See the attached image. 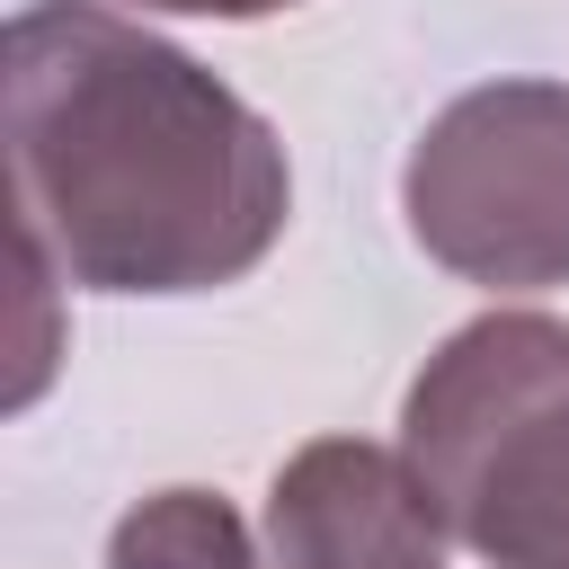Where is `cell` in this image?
Segmentation results:
<instances>
[{
  "label": "cell",
  "instance_id": "2",
  "mask_svg": "<svg viewBox=\"0 0 569 569\" xmlns=\"http://www.w3.org/2000/svg\"><path fill=\"white\" fill-rule=\"evenodd\" d=\"M400 462L489 569H569V320H462L400 400Z\"/></svg>",
  "mask_w": 569,
  "mask_h": 569
},
{
  "label": "cell",
  "instance_id": "3",
  "mask_svg": "<svg viewBox=\"0 0 569 569\" xmlns=\"http://www.w3.org/2000/svg\"><path fill=\"white\" fill-rule=\"evenodd\" d=\"M409 240L489 293L569 284V89L480 80L427 116L400 169Z\"/></svg>",
  "mask_w": 569,
  "mask_h": 569
},
{
  "label": "cell",
  "instance_id": "5",
  "mask_svg": "<svg viewBox=\"0 0 569 569\" xmlns=\"http://www.w3.org/2000/svg\"><path fill=\"white\" fill-rule=\"evenodd\" d=\"M107 569H267V551L249 542L231 498H213V489H151L107 533Z\"/></svg>",
  "mask_w": 569,
  "mask_h": 569
},
{
  "label": "cell",
  "instance_id": "4",
  "mask_svg": "<svg viewBox=\"0 0 569 569\" xmlns=\"http://www.w3.org/2000/svg\"><path fill=\"white\" fill-rule=\"evenodd\" d=\"M267 569H445V516L400 453L311 436L267 489Z\"/></svg>",
  "mask_w": 569,
  "mask_h": 569
},
{
  "label": "cell",
  "instance_id": "1",
  "mask_svg": "<svg viewBox=\"0 0 569 569\" xmlns=\"http://www.w3.org/2000/svg\"><path fill=\"white\" fill-rule=\"evenodd\" d=\"M18 249L80 293L240 284L293 213L276 124L107 0H27L0 44Z\"/></svg>",
  "mask_w": 569,
  "mask_h": 569
},
{
  "label": "cell",
  "instance_id": "6",
  "mask_svg": "<svg viewBox=\"0 0 569 569\" xmlns=\"http://www.w3.org/2000/svg\"><path fill=\"white\" fill-rule=\"evenodd\" d=\"M133 9H169V18H276L293 0H133Z\"/></svg>",
  "mask_w": 569,
  "mask_h": 569
}]
</instances>
